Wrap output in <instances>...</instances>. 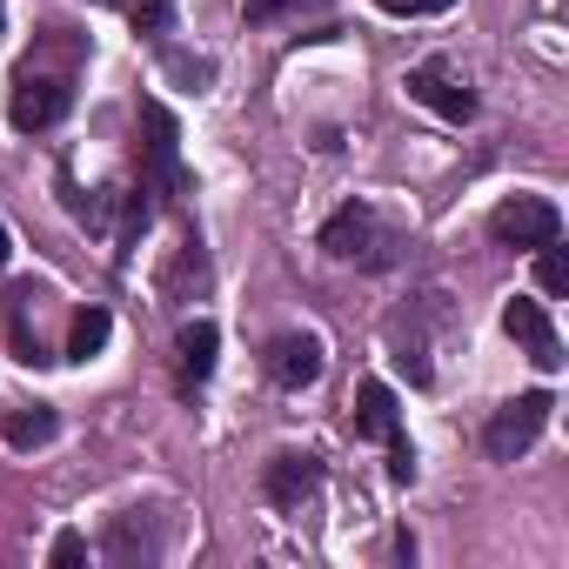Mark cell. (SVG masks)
Returning <instances> with one entry per match:
<instances>
[{
    "mask_svg": "<svg viewBox=\"0 0 569 569\" xmlns=\"http://www.w3.org/2000/svg\"><path fill=\"white\" fill-rule=\"evenodd\" d=\"M141 188L161 194V201H181L188 194V174H181V121L161 108V101H141Z\"/></svg>",
    "mask_w": 569,
    "mask_h": 569,
    "instance_id": "obj_1",
    "label": "cell"
},
{
    "mask_svg": "<svg viewBox=\"0 0 569 569\" xmlns=\"http://www.w3.org/2000/svg\"><path fill=\"white\" fill-rule=\"evenodd\" d=\"M322 248H329L336 261H362V268H389V261H396V234L382 228V214H376L369 201L336 208V214L322 221Z\"/></svg>",
    "mask_w": 569,
    "mask_h": 569,
    "instance_id": "obj_2",
    "label": "cell"
},
{
    "mask_svg": "<svg viewBox=\"0 0 569 569\" xmlns=\"http://www.w3.org/2000/svg\"><path fill=\"white\" fill-rule=\"evenodd\" d=\"M549 416H556V396H549V389H529V396L502 402V409L489 416V429H482V449H489V462H516V456H529V449L542 442Z\"/></svg>",
    "mask_w": 569,
    "mask_h": 569,
    "instance_id": "obj_3",
    "label": "cell"
},
{
    "mask_svg": "<svg viewBox=\"0 0 569 569\" xmlns=\"http://www.w3.org/2000/svg\"><path fill=\"white\" fill-rule=\"evenodd\" d=\"M356 436H369V442L389 449V476H396V482L416 476V449H409V436H402V402H396L389 382H362V389H356Z\"/></svg>",
    "mask_w": 569,
    "mask_h": 569,
    "instance_id": "obj_4",
    "label": "cell"
},
{
    "mask_svg": "<svg viewBox=\"0 0 569 569\" xmlns=\"http://www.w3.org/2000/svg\"><path fill=\"white\" fill-rule=\"evenodd\" d=\"M68 101H74V88H68V74H48V68H21L14 74V94H8V121L21 128V134H41V128H54L61 114H68Z\"/></svg>",
    "mask_w": 569,
    "mask_h": 569,
    "instance_id": "obj_5",
    "label": "cell"
},
{
    "mask_svg": "<svg viewBox=\"0 0 569 569\" xmlns=\"http://www.w3.org/2000/svg\"><path fill=\"white\" fill-rule=\"evenodd\" d=\"M489 234L502 241V248H542V241H562V214H556V201H542V194H509L496 214H489Z\"/></svg>",
    "mask_w": 569,
    "mask_h": 569,
    "instance_id": "obj_6",
    "label": "cell"
},
{
    "mask_svg": "<svg viewBox=\"0 0 569 569\" xmlns=\"http://www.w3.org/2000/svg\"><path fill=\"white\" fill-rule=\"evenodd\" d=\"M409 94H416L429 114L456 121V128H462V121H476V88H469L442 54H429V61H416V68H409Z\"/></svg>",
    "mask_w": 569,
    "mask_h": 569,
    "instance_id": "obj_7",
    "label": "cell"
},
{
    "mask_svg": "<svg viewBox=\"0 0 569 569\" xmlns=\"http://www.w3.org/2000/svg\"><path fill=\"white\" fill-rule=\"evenodd\" d=\"M261 489H268L274 509H302V502L322 489V462H316L309 449H281V456L261 469Z\"/></svg>",
    "mask_w": 569,
    "mask_h": 569,
    "instance_id": "obj_8",
    "label": "cell"
},
{
    "mask_svg": "<svg viewBox=\"0 0 569 569\" xmlns=\"http://www.w3.org/2000/svg\"><path fill=\"white\" fill-rule=\"evenodd\" d=\"M502 329L529 349V362H536L542 376H549V369H562V342H556V329H549V309H542V302H522V296H516V302L502 309Z\"/></svg>",
    "mask_w": 569,
    "mask_h": 569,
    "instance_id": "obj_9",
    "label": "cell"
},
{
    "mask_svg": "<svg viewBox=\"0 0 569 569\" xmlns=\"http://www.w3.org/2000/svg\"><path fill=\"white\" fill-rule=\"evenodd\" d=\"M101 556H108L114 569H141V562H154V556H161V529H154L141 509H128V516H114V522H108Z\"/></svg>",
    "mask_w": 569,
    "mask_h": 569,
    "instance_id": "obj_10",
    "label": "cell"
},
{
    "mask_svg": "<svg viewBox=\"0 0 569 569\" xmlns=\"http://www.w3.org/2000/svg\"><path fill=\"white\" fill-rule=\"evenodd\" d=\"M261 369H268L281 389H309V382L322 376V342H316V336H274L268 356H261Z\"/></svg>",
    "mask_w": 569,
    "mask_h": 569,
    "instance_id": "obj_11",
    "label": "cell"
},
{
    "mask_svg": "<svg viewBox=\"0 0 569 569\" xmlns=\"http://www.w3.org/2000/svg\"><path fill=\"white\" fill-rule=\"evenodd\" d=\"M54 436H61V416H54L48 402H14L8 416H0V442L21 449V456H28V449H48Z\"/></svg>",
    "mask_w": 569,
    "mask_h": 569,
    "instance_id": "obj_12",
    "label": "cell"
},
{
    "mask_svg": "<svg viewBox=\"0 0 569 569\" xmlns=\"http://www.w3.org/2000/svg\"><path fill=\"white\" fill-rule=\"evenodd\" d=\"M214 349H221V329H214L208 316L181 322V342H174V356H181V382H208V376H214Z\"/></svg>",
    "mask_w": 569,
    "mask_h": 569,
    "instance_id": "obj_13",
    "label": "cell"
},
{
    "mask_svg": "<svg viewBox=\"0 0 569 569\" xmlns=\"http://www.w3.org/2000/svg\"><path fill=\"white\" fill-rule=\"evenodd\" d=\"M108 336H114V316H108V309H81V316H74V329H68V362L101 356V349H108Z\"/></svg>",
    "mask_w": 569,
    "mask_h": 569,
    "instance_id": "obj_14",
    "label": "cell"
},
{
    "mask_svg": "<svg viewBox=\"0 0 569 569\" xmlns=\"http://www.w3.org/2000/svg\"><path fill=\"white\" fill-rule=\"evenodd\" d=\"M536 289L542 296H569V254H562V241L536 248Z\"/></svg>",
    "mask_w": 569,
    "mask_h": 569,
    "instance_id": "obj_15",
    "label": "cell"
},
{
    "mask_svg": "<svg viewBox=\"0 0 569 569\" xmlns=\"http://www.w3.org/2000/svg\"><path fill=\"white\" fill-rule=\"evenodd\" d=\"M8 342H14L21 362H48V356H41V336H28V289L8 296Z\"/></svg>",
    "mask_w": 569,
    "mask_h": 569,
    "instance_id": "obj_16",
    "label": "cell"
},
{
    "mask_svg": "<svg viewBox=\"0 0 569 569\" xmlns=\"http://www.w3.org/2000/svg\"><path fill=\"white\" fill-rule=\"evenodd\" d=\"M81 556H88V536H81V529H61V536H54V549H48V562H54V569H74Z\"/></svg>",
    "mask_w": 569,
    "mask_h": 569,
    "instance_id": "obj_17",
    "label": "cell"
},
{
    "mask_svg": "<svg viewBox=\"0 0 569 569\" xmlns=\"http://www.w3.org/2000/svg\"><path fill=\"white\" fill-rule=\"evenodd\" d=\"M382 14H402V21H416V14H449V0H376Z\"/></svg>",
    "mask_w": 569,
    "mask_h": 569,
    "instance_id": "obj_18",
    "label": "cell"
},
{
    "mask_svg": "<svg viewBox=\"0 0 569 569\" xmlns=\"http://www.w3.org/2000/svg\"><path fill=\"white\" fill-rule=\"evenodd\" d=\"M289 8H302V0H248V21H281Z\"/></svg>",
    "mask_w": 569,
    "mask_h": 569,
    "instance_id": "obj_19",
    "label": "cell"
},
{
    "mask_svg": "<svg viewBox=\"0 0 569 569\" xmlns=\"http://www.w3.org/2000/svg\"><path fill=\"white\" fill-rule=\"evenodd\" d=\"M174 14H168V0H148V8H134V28H168Z\"/></svg>",
    "mask_w": 569,
    "mask_h": 569,
    "instance_id": "obj_20",
    "label": "cell"
},
{
    "mask_svg": "<svg viewBox=\"0 0 569 569\" xmlns=\"http://www.w3.org/2000/svg\"><path fill=\"white\" fill-rule=\"evenodd\" d=\"M8 254H14V241H8V228H0V268H8Z\"/></svg>",
    "mask_w": 569,
    "mask_h": 569,
    "instance_id": "obj_21",
    "label": "cell"
},
{
    "mask_svg": "<svg viewBox=\"0 0 569 569\" xmlns=\"http://www.w3.org/2000/svg\"><path fill=\"white\" fill-rule=\"evenodd\" d=\"M0 34H8V0H0Z\"/></svg>",
    "mask_w": 569,
    "mask_h": 569,
    "instance_id": "obj_22",
    "label": "cell"
},
{
    "mask_svg": "<svg viewBox=\"0 0 569 569\" xmlns=\"http://www.w3.org/2000/svg\"><path fill=\"white\" fill-rule=\"evenodd\" d=\"M108 8H114V0H108Z\"/></svg>",
    "mask_w": 569,
    "mask_h": 569,
    "instance_id": "obj_23",
    "label": "cell"
}]
</instances>
